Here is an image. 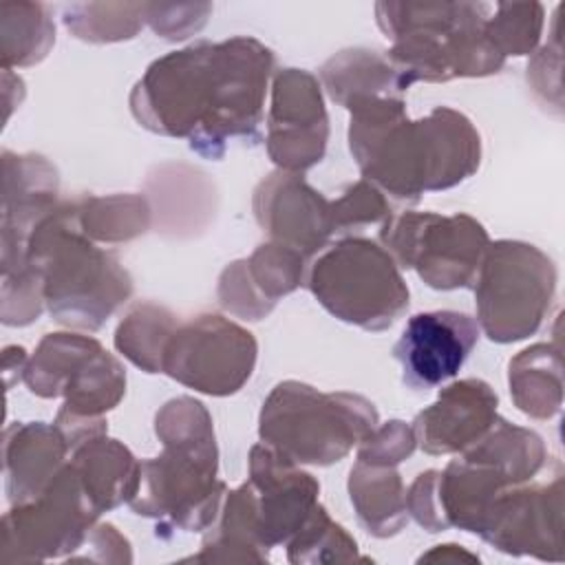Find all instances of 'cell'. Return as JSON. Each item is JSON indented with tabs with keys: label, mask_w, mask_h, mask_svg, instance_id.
Wrapping results in <instances>:
<instances>
[{
	"label": "cell",
	"mask_w": 565,
	"mask_h": 565,
	"mask_svg": "<svg viewBox=\"0 0 565 565\" xmlns=\"http://www.w3.org/2000/svg\"><path fill=\"white\" fill-rule=\"evenodd\" d=\"M305 274V256L280 243H263L256 252L227 265L218 278V302L238 318L260 320L291 294Z\"/></svg>",
	"instance_id": "e0dca14e"
},
{
	"label": "cell",
	"mask_w": 565,
	"mask_h": 565,
	"mask_svg": "<svg viewBox=\"0 0 565 565\" xmlns=\"http://www.w3.org/2000/svg\"><path fill=\"white\" fill-rule=\"evenodd\" d=\"M541 4H497L486 22V35L501 57L525 55L534 49L543 26Z\"/></svg>",
	"instance_id": "f1b7e54d"
},
{
	"label": "cell",
	"mask_w": 565,
	"mask_h": 565,
	"mask_svg": "<svg viewBox=\"0 0 565 565\" xmlns=\"http://www.w3.org/2000/svg\"><path fill=\"white\" fill-rule=\"evenodd\" d=\"M154 433L163 452L139 461V483L128 505L135 514L170 519L188 532L210 527L225 499L210 413L192 397H174L157 413Z\"/></svg>",
	"instance_id": "3957f363"
},
{
	"label": "cell",
	"mask_w": 565,
	"mask_h": 565,
	"mask_svg": "<svg viewBox=\"0 0 565 565\" xmlns=\"http://www.w3.org/2000/svg\"><path fill=\"white\" fill-rule=\"evenodd\" d=\"M26 263L42 280L44 305L68 327L99 329L132 294V278L77 225L75 201L57 203L31 232Z\"/></svg>",
	"instance_id": "5b68a950"
},
{
	"label": "cell",
	"mask_w": 565,
	"mask_h": 565,
	"mask_svg": "<svg viewBox=\"0 0 565 565\" xmlns=\"http://www.w3.org/2000/svg\"><path fill=\"white\" fill-rule=\"evenodd\" d=\"M377 426L373 404L355 393H322L302 382H280L263 404V444L294 463L340 461Z\"/></svg>",
	"instance_id": "8992f818"
},
{
	"label": "cell",
	"mask_w": 565,
	"mask_h": 565,
	"mask_svg": "<svg viewBox=\"0 0 565 565\" xmlns=\"http://www.w3.org/2000/svg\"><path fill=\"white\" fill-rule=\"evenodd\" d=\"M99 512L66 461L33 501L11 505L2 519V561H44L68 554L88 539Z\"/></svg>",
	"instance_id": "8fae6325"
},
{
	"label": "cell",
	"mask_w": 565,
	"mask_h": 565,
	"mask_svg": "<svg viewBox=\"0 0 565 565\" xmlns=\"http://www.w3.org/2000/svg\"><path fill=\"white\" fill-rule=\"evenodd\" d=\"M331 216L333 230L347 232L351 227L358 230L377 221H388L393 214L388 201L373 183L358 181L338 201L331 203Z\"/></svg>",
	"instance_id": "4dcf8cb0"
},
{
	"label": "cell",
	"mask_w": 565,
	"mask_h": 565,
	"mask_svg": "<svg viewBox=\"0 0 565 565\" xmlns=\"http://www.w3.org/2000/svg\"><path fill=\"white\" fill-rule=\"evenodd\" d=\"M287 550L291 563H331L358 558L355 539H351L342 525L331 521L320 503L291 536Z\"/></svg>",
	"instance_id": "83f0119b"
},
{
	"label": "cell",
	"mask_w": 565,
	"mask_h": 565,
	"mask_svg": "<svg viewBox=\"0 0 565 565\" xmlns=\"http://www.w3.org/2000/svg\"><path fill=\"white\" fill-rule=\"evenodd\" d=\"M254 216L271 243L305 258L327 247L333 230L331 203L298 172H274L254 190Z\"/></svg>",
	"instance_id": "2e32d148"
},
{
	"label": "cell",
	"mask_w": 565,
	"mask_h": 565,
	"mask_svg": "<svg viewBox=\"0 0 565 565\" xmlns=\"http://www.w3.org/2000/svg\"><path fill=\"white\" fill-rule=\"evenodd\" d=\"M349 494L369 534L384 539L406 523V488L395 463L358 457L349 477Z\"/></svg>",
	"instance_id": "44dd1931"
},
{
	"label": "cell",
	"mask_w": 565,
	"mask_h": 565,
	"mask_svg": "<svg viewBox=\"0 0 565 565\" xmlns=\"http://www.w3.org/2000/svg\"><path fill=\"white\" fill-rule=\"evenodd\" d=\"M79 230L90 241L119 243L143 234L150 225V207L143 196L113 194L75 201Z\"/></svg>",
	"instance_id": "d4e9b609"
},
{
	"label": "cell",
	"mask_w": 565,
	"mask_h": 565,
	"mask_svg": "<svg viewBox=\"0 0 565 565\" xmlns=\"http://www.w3.org/2000/svg\"><path fill=\"white\" fill-rule=\"evenodd\" d=\"M483 2H380V29L393 40L388 62L402 90L413 82H448L497 73L503 60L486 35Z\"/></svg>",
	"instance_id": "277c9868"
},
{
	"label": "cell",
	"mask_w": 565,
	"mask_h": 565,
	"mask_svg": "<svg viewBox=\"0 0 565 565\" xmlns=\"http://www.w3.org/2000/svg\"><path fill=\"white\" fill-rule=\"evenodd\" d=\"M271 68L274 53L254 38L201 40L154 60L130 93V110L143 128L221 159L232 137L258 139Z\"/></svg>",
	"instance_id": "6da1fadb"
},
{
	"label": "cell",
	"mask_w": 565,
	"mask_h": 565,
	"mask_svg": "<svg viewBox=\"0 0 565 565\" xmlns=\"http://www.w3.org/2000/svg\"><path fill=\"white\" fill-rule=\"evenodd\" d=\"M146 20V4H130L124 18H97L88 4H73L64 11V24L71 33L88 42H115L132 38Z\"/></svg>",
	"instance_id": "f546056e"
},
{
	"label": "cell",
	"mask_w": 565,
	"mask_h": 565,
	"mask_svg": "<svg viewBox=\"0 0 565 565\" xmlns=\"http://www.w3.org/2000/svg\"><path fill=\"white\" fill-rule=\"evenodd\" d=\"M2 68L29 66L46 57L55 26L44 4L2 2Z\"/></svg>",
	"instance_id": "484cf974"
},
{
	"label": "cell",
	"mask_w": 565,
	"mask_h": 565,
	"mask_svg": "<svg viewBox=\"0 0 565 565\" xmlns=\"http://www.w3.org/2000/svg\"><path fill=\"white\" fill-rule=\"evenodd\" d=\"M347 108L358 168L395 199L415 203L424 192L452 188L479 168V132L448 106L419 121L408 119L399 95L358 97Z\"/></svg>",
	"instance_id": "7a4b0ae2"
},
{
	"label": "cell",
	"mask_w": 565,
	"mask_h": 565,
	"mask_svg": "<svg viewBox=\"0 0 565 565\" xmlns=\"http://www.w3.org/2000/svg\"><path fill=\"white\" fill-rule=\"evenodd\" d=\"M68 463L75 468L93 508L102 514L119 503H128L137 492L139 461L117 439L106 433L84 439L73 448Z\"/></svg>",
	"instance_id": "ffe728a7"
},
{
	"label": "cell",
	"mask_w": 565,
	"mask_h": 565,
	"mask_svg": "<svg viewBox=\"0 0 565 565\" xmlns=\"http://www.w3.org/2000/svg\"><path fill=\"white\" fill-rule=\"evenodd\" d=\"M68 441L44 422H15L4 430V477L11 505L33 501L66 466Z\"/></svg>",
	"instance_id": "d6986e66"
},
{
	"label": "cell",
	"mask_w": 565,
	"mask_h": 565,
	"mask_svg": "<svg viewBox=\"0 0 565 565\" xmlns=\"http://www.w3.org/2000/svg\"><path fill=\"white\" fill-rule=\"evenodd\" d=\"M561 472L547 486L521 483L501 490L479 527V536L508 554L561 558Z\"/></svg>",
	"instance_id": "4fadbf2b"
},
{
	"label": "cell",
	"mask_w": 565,
	"mask_h": 565,
	"mask_svg": "<svg viewBox=\"0 0 565 565\" xmlns=\"http://www.w3.org/2000/svg\"><path fill=\"white\" fill-rule=\"evenodd\" d=\"M305 282L338 320L382 331L408 309V287L393 256L371 238L349 236L320 249Z\"/></svg>",
	"instance_id": "52a82bcc"
},
{
	"label": "cell",
	"mask_w": 565,
	"mask_h": 565,
	"mask_svg": "<svg viewBox=\"0 0 565 565\" xmlns=\"http://www.w3.org/2000/svg\"><path fill=\"white\" fill-rule=\"evenodd\" d=\"M102 347L95 338L77 333H46L24 366V382L33 395L57 397L73 371Z\"/></svg>",
	"instance_id": "cb8c5ba5"
},
{
	"label": "cell",
	"mask_w": 565,
	"mask_h": 565,
	"mask_svg": "<svg viewBox=\"0 0 565 565\" xmlns=\"http://www.w3.org/2000/svg\"><path fill=\"white\" fill-rule=\"evenodd\" d=\"M477 340L479 324L468 313L439 309L411 316L393 347L402 382L413 391H426L455 377Z\"/></svg>",
	"instance_id": "5bb4252c"
},
{
	"label": "cell",
	"mask_w": 565,
	"mask_h": 565,
	"mask_svg": "<svg viewBox=\"0 0 565 565\" xmlns=\"http://www.w3.org/2000/svg\"><path fill=\"white\" fill-rule=\"evenodd\" d=\"M256 351L247 329L223 316L201 313L174 327L161 353V373L207 395H232L249 380Z\"/></svg>",
	"instance_id": "30bf717a"
},
{
	"label": "cell",
	"mask_w": 565,
	"mask_h": 565,
	"mask_svg": "<svg viewBox=\"0 0 565 565\" xmlns=\"http://www.w3.org/2000/svg\"><path fill=\"white\" fill-rule=\"evenodd\" d=\"M320 75L333 102L344 108L358 97L402 93L397 73L391 62L366 49L340 51L322 66Z\"/></svg>",
	"instance_id": "7402d4cb"
},
{
	"label": "cell",
	"mask_w": 565,
	"mask_h": 565,
	"mask_svg": "<svg viewBox=\"0 0 565 565\" xmlns=\"http://www.w3.org/2000/svg\"><path fill=\"white\" fill-rule=\"evenodd\" d=\"M267 444L249 450V490L258 541L265 550L289 543L318 505L320 483Z\"/></svg>",
	"instance_id": "9a60e30c"
},
{
	"label": "cell",
	"mask_w": 565,
	"mask_h": 565,
	"mask_svg": "<svg viewBox=\"0 0 565 565\" xmlns=\"http://www.w3.org/2000/svg\"><path fill=\"white\" fill-rule=\"evenodd\" d=\"M477 318L492 342L532 335L554 294L552 260L534 245L497 241L488 245L475 278Z\"/></svg>",
	"instance_id": "ba28073f"
},
{
	"label": "cell",
	"mask_w": 565,
	"mask_h": 565,
	"mask_svg": "<svg viewBox=\"0 0 565 565\" xmlns=\"http://www.w3.org/2000/svg\"><path fill=\"white\" fill-rule=\"evenodd\" d=\"M510 393L519 411L547 419L561 408V353L534 344L510 362Z\"/></svg>",
	"instance_id": "603a6c76"
},
{
	"label": "cell",
	"mask_w": 565,
	"mask_h": 565,
	"mask_svg": "<svg viewBox=\"0 0 565 565\" xmlns=\"http://www.w3.org/2000/svg\"><path fill=\"white\" fill-rule=\"evenodd\" d=\"M179 320L159 305L141 302L119 322L115 347L146 373H161V353Z\"/></svg>",
	"instance_id": "4316f807"
},
{
	"label": "cell",
	"mask_w": 565,
	"mask_h": 565,
	"mask_svg": "<svg viewBox=\"0 0 565 565\" xmlns=\"http://www.w3.org/2000/svg\"><path fill=\"white\" fill-rule=\"evenodd\" d=\"M329 119L318 79L300 68L278 71L267 117V152L285 172H302L322 161Z\"/></svg>",
	"instance_id": "7c38bea8"
},
{
	"label": "cell",
	"mask_w": 565,
	"mask_h": 565,
	"mask_svg": "<svg viewBox=\"0 0 565 565\" xmlns=\"http://www.w3.org/2000/svg\"><path fill=\"white\" fill-rule=\"evenodd\" d=\"M380 238L399 267L415 269L433 289L470 287L490 245L483 225L472 216L435 212L391 216Z\"/></svg>",
	"instance_id": "9c48e42d"
},
{
	"label": "cell",
	"mask_w": 565,
	"mask_h": 565,
	"mask_svg": "<svg viewBox=\"0 0 565 565\" xmlns=\"http://www.w3.org/2000/svg\"><path fill=\"white\" fill-rule=\"evenodd\" d=\"M497 422V395L483 380H459L413 422L415 441L428 455H450L477 444Z\"/></svg>",
	"instance_id": "ac0fdd59"
}]
</instances>
